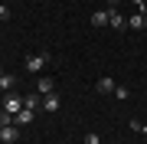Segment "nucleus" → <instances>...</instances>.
Wrapping results in <instances>:
<instances>
[{
    "instance_id": "nucleus-17",
    "label": "nucleus",
    "mask_w": 147,
    "mask_h": 144,
    "mask_svg": "<svg viewBox=\"0 0 147 144\" xmlns=\"http://www.w3.org/2000/svg\"><path fill=\"white\" fill-rule=\"evenodd\" d=\"M118 3H121V0H108V7H118Z\"/></svg>"
},
{
    "instance_id": "nucleus-8",
    "label": "nucleus",
    "mask_w": 147,
    "mask_h": 144,
    "mask_svg": "<svg viewBox=\"0 0 147 144\" xmlns=\"http://www.w3.org/2000/svg\"><path fill=\"white\" fill-rule=\"evenodd\" d=\"M36 92H39V95H49V92H56V82L49 79V75H42V79L36 82Z\"/></svg>"
},
{
    "instance_id": "nucleus-12",
    "label": "nucleus",
    "mask_w": 147,
    "mask_h": 144,
    "mask_svg": "<svg viewBox=\"0 0 147 144\" xmlns=\"http://www.w3.org/2000/svg\"><path fill=\"white\" fill-rule=\"evenodd\" d=\"M13 82H16L13 75H7V72H3V79H0V89H3V95H7V92L13 89Z\"/></svg>"
},
{
    "instance_id": "nucleus-7",
    "label": "nucleus",
    "mask_w": 147,
    "mask_h": 144,
    "mask_svg": "<svg viewBox=\"0 0 147 144\" xmlns=\"http://www.w3.org/2000/svg\"><path fill=\"white\" fill-rule=\"evenodd\" d=\"M127 30H147V16H144V13L127 16Z\"/></svg>"
},
{
    "instance_id": "nucleus-2",
    "label": "nucleus",
    "mask_w": 147,
    "mask_h": 144,
    "mask_svg": "<svg viewBox=\"0 0 147 144\" xmlns=\"http://www.w3.org/2000/svg\"><path fill=\"white\" fill-rule=\"evenodd\" d=\"M115 79H111V75H101L98 82H95V92H98V95H115Z\"/></svg>"
},
{
    "instance_id": "nucleus-15",
    "label": "nucleus",
    "mask_w": 147,
    "mask_h": 144,
    "mask_svg": "<svg viewBox=\"0 0 147 144\" xmlns=\"http://www.w3.org/2000/svg\"><path fill=\"white\" fill-rule=\"evenodd\" d=\"M85 144H101V138H98L95 131H88V134H85Z\"/></svg>"
},
{
    "instance_id": "nucleus-13",
    "label": "nucleus",
    "mask_w": 147,
    "mask_h": 144,
    "mask_svg": "<svg viewBox=\"0 0 147 144\" xmlns=\"http://www.w3.org/2000/svg\"><path fill=\"white\" fill-rule=\"evenodd\" d=\"M0 124H16V121H13V115H7L3 108H0Z\"/></svg>"
},
{
    "instance_id": "nucleus-9",
    "label": "nucleus",
    "mask_w": 147,
    "mask_h": 144,
    "mask_svg": "<svg viewBox=\"0 0 147 144\" xmlns=\"http://www.w3.org/2000/svg\"><path fill=\"white\" fill-rule=\"evenodd\" d=\"M23 108H30V112L42 108V95H39V92H36V95H23Z\"/></svg>"
},
{
    "instance_id": "nucleus-16",
    "label": "nucleus",
    "mask_w": 147,
    "mask_h": 144,
    "mask_svg": "<svg viewBox=\"0 0 147 144\" xmlns=\"http://www.w3.org/2000/svg\"><path fill=\"white\" fill-rule=\"evenodd\" d=\"M7 16H10V10H7L3 3H0V20H7Z\"/></svg>"
},
{
    "instance_id": "nucleus-10",
    "label": "nucleus",
    "mask_w": 147,
    "mask_h": 144,
    "mask_svg": "<svg viewBox=\"0 0 147 144\" xmlns=\"http://www.w3.org/2000/svg\"><path fill=\"white\" fill-rule=\"evenodd\" d=\"M92 26H108V10H95L92 13Z\"/></svg>"
},
{
    "instance_id": "nucleus-18",
    "label": "nucleus",
    "mask_w": 147,
    "mask_h": 144,
    "mask_svg": "<svg viewBox=\"0 0 147 144\" xmlns=\"http://www.w3.org/2000/svg\"><path fill=\"white\" fill-rule=\"evenodd\" d=\"M0 79H3V69H0Z\"/></svg>"
},
{
    "instance_id": "nucleus-5",
    "label": "nucleus",
    "mask_w": 147,
    "mask_h": 144,
    "mask_svg": "<svg viewBox=\"0 0 147 144\" xmlns=\"http://www.w3.org/2000/svg\"><path fill=\"white\" fill-rule=\"evenodd\" d=\"M108 26H115V30H127V16H121L115 7H108Z\"/></svg>"
},
{
    "instance_id": "nucleus-4",
    "label": "nucleus",
    "mask_w": 147,
    "mask_h": 144,
    "mask_svg": "<svg viewBox=\"0 0 147 144\" xmlns=\"http://www.w3.org/2000/svg\"><path fill=\"white\" fill-rule=\"evenodd\" d=\"M16 138H20V128L16 124H0V141L3 144H13Z\"/></svg>"
},
{
    "instance_id": "nucleus-11",
    "label": "nucleus",
    "mask_w": 147,
    "mask_h": 144,
    "mask_svg": "<svg viewBox=\"0 0 147 144\" xmlns=\"http://www.w3.org/2000/svg\"><path fill=\"white\" fill-rule=\"evenodd\" d=\"M33 115H36V112L23 108V112H16V115H13V121H16V124H30V121H33Z\"/></svg>"
},
{
    "instance_id": "nucleus-3",
    "label": "nucleus",
    "mask_w": 147,
    "mask_h": 144,
    "mask_svg": "<svg viewBox=\"0 0 147 144\" xmlns=\"http://www.w3.org/2000/svg\"><path fill=\"white\" fill-rule=\"evenodd\" d=\"M0 108H3L7 115H16V112H23V98H20V95H7Z\"/></svg>"
},
{
    "instance_id": "nucleus-6",
    "label": "nucleus",
    "mask_w": 147,
    "mask_h": 144,
    "mask_svg": "<svg viewBox=\"0 0 147 144\" xmlns=\"http://www.w3.org/2000/svg\"><path fill=\"white\" fill-rule=\"evenodd\" d=\"M42 112H49V115H56V112H59V95H56V92L42 95Z\"/></svg>"
},
{
    "instance_id": "nucleus-1",
    "label": "nucleus",
    "mask_w": 147,
    "mask_h": 144,
    "mask_svg": "<svg viewBox=\"0 0 147 144\" xmlns=\"http://www.w3.org/2000/svg\"><path fill=\"white\" fill-rule=\"evenodd\" d=\"M49 62V53H30L26 56V72H42Z\"/></svg>"
},
{
    "instance_id": "nucleus-14",
    "label": "nucleus",
    "mask_w": 147,
    "mask_h": 144,
    "mask_svg": "<svg viewBox=\"0 0 147 144\" xmlns=\"http://www.w3.org/2000/svg\"><path fill=\"white\" fill-rule=\"evenodd\" d=\"M127 95H131V92H127V85H118V89H115V98H127Z\"/></svg>"
},
{
    "instance_id": "nucleus-19",
    "label": "nucleus",
    "mask_w": 147,
    "mask_h": 144,
    "mask_svg": "<svg viewBox=\"0 0 147 144\" xmlns=\"http://www.w3.org/2000/svg\"><path fill=\"white\" fill-rule=\"evenodd\" d=\"M0 95H3V89H0Z\"/></svg>"
}]
</instances>
